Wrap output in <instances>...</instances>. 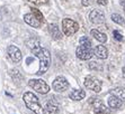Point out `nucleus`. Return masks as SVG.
I'll return each mask as SVG.
<instances>
[{
    "instance_id": "f257e3e1",
    "label": "nucleus",
    "mask_w": 125,
    "mask_h": 114,
    "mask_svg": "<svg viewBox=\"0 0 125 114\" xmlns=\"http://www.w3.org/2000/svg\"><path fill=\"white\" fill-rule=\"evenodd\" d=\"M23 100L27 107H28L31 111L34 112L35 114H45L44 108L41 106V104L38 102L37 96H36L34 93H32V92H26L23 96Z\"/></svg>"
},
{
    "instance_id": "f03ea898",
    "label": "nucleus",
    "mask_w": 125,
    "mask_h": 114,
    "mask_svg": "<svg viewBox=\"0 0 125 114\" xmlns=\"http://www.w3.org/2000/svg\"><path fill=\"white\" fill-rule=\"evenodd\" d=\"M35 56L40 59V68H38L36 74L43 75L45 72H47V69H49L50 66H51V62H52V59H51V53H50L46 48H43V47H42L41 50L38 51Z\"/></svg>"
},
{
    "instance_id": "7ed1b4c3",
    "label": "nucleus",
    "mask_w": 125,
    "mask_h": 114,
    "mask_svg": "<svg viewBox=\"0 0 125 114\" xmlns=\"http://www.w3.org/2000/svg\"><path fill=\"white\" fill-rule=\"evenodd\" d=\"M62 29H63V33L65 34V36L70 37L79 30V25L74 20L65 18V19L62 20Z\"/></svg>"
},
{
    "instance_id": "20e7f679",
    "label": "nucleus",
    "mask_w": 125,
    "mask_h": 114,
    "mask_svg": "<svg viewBox=\"0 0 125 114\" xmlns=\"http://www.w3.org/2000/svg\"><path fill=\"white\" fill-rule=\"evenodd\" d=\"M28 85L40 94H47L50 92V86L43 80H29Z\"/></svg>"
},
{
    "instance_id": "39448f33",
    "label": "nucleus",
    "mask_w": 125,
    "mask_h": 114,
    "mask_svg": "<svg viewBox=\"0 0 125 114\" xmlns=\"http://www.w3.org/2000/svg\"><path fill=\"white\" fill-rule=\"evenodd\" d=\"M84 86H86L88 90L96 92V93L102 91V82H100L97 77L93 76V75H88V76L84 78Z\"/></svg>"
},
{
    "instance_id": "423d86ee",
    "label": "nucleus",
    "mask_w": 125,
    "mask_h": 114,
    "mask_svg": "<svg viewBox=\"0 0 125 114\" xmlns=\"http://www.w3.org/2000/svg\"><path fill=\"white\" fill-rule=\"evenodd\" d=\"M89 103L93 105L94 114H109V110L97 97H90L89 98Z\"/></svg>"
},
{
    "instance_id": "0eeeda50",
    "label": "nucleus",
    "mask_w": 125,
    "mask_h": 114,
    "mask_svg": "<svg viewBox=\"0 0 125 114\" xmlns=\"http://www.w3.org/2000/svg\"><path fill=\"white\" fill-rule=\"evenodd\" d=\"M69 82H68L63 76L56 77L54 82L52 83V87L55 92H64L69 89Z\"/></svg>"
},
{
    "instance_id": "6e6552de",
    "label": "nucleus",
    "mask_w": 125,
    "mask_h": 114,
    "mask_svg": "<svg viewBox=\"0 0 125 114\" xmlns=\"http://www.w3.org/2000/svg\"><path fill=\"white\" fill-rule=\"evenodd\" d=\"M76 55L79 59L81 60H88L93 57V48H88L86 46H78L76 50Z\"/></svg>"
},
{
    "instance_id": "1a4fd4ad",
    "label": "nucleus",
    "mask_w": 125,
    "mask_h": 114,
    "mask_svg": "<svg viewBox=\"0 0 125 114\" xmlns=\"http://www.w3.org/2000/svg\"><path fill=\"white\" fill-rule=\"evenodd\" d=\"M7 53H8L9 58H10L12 62H15V63H18V62L21 60V57H23L21 56V49L18 48V47H16V46H14V45L8 46Z\"/></svg>"
},
{
    "instance_id": "9d476101",
    "label": "nucleus",
    "mask_w": 125,
    "mask_h": 114,
    "mask_svg": "<svg viewBox=\"0 0 125 114\" xmlns=\"http://www.w3.org/2000/svg\"><path fill=\"white\" fill-rule=\"evenodd\" d=\"M89 19H90V21L93 24L99 25V24H103L105 21V15L98 9H94L93 11L89 14Z\"/></svg>"
},
{
    "instance_id": "9b49d317",
    "label": "nucleus",
    "mask_w": 125,
    "mask_h": 114,
    "mask_svg": "<svg viewBox=\"0 0 125 114\" xmlns=\"http://www.w3.org/2000/svg\"><path fill=\"white\" fill-rule=\"evenodd\" d=\"M24 20H25V23H26L27 25L32 26V27H34V28H41L42 25H43V23H41V21H40V20L32 14V12L25 15V16H24Z\"/></svg>"
},
{
    "instance_id": "f8f14e48",
    "label": "nucleus",
    "mask_w": 125,
    "mask_h": 114,
    "mask_svg": "<svg viewBox=\"0 0 125 114\" xmlns=\"http://www.w3.org/2000/svg\"><path fill=\"white\" fill-rule=\"evenodd\" d=\"M26 46L28 47L31 50H32V53L34 55H36L38 53V51L41 50V46H40V41H38L37 39H35V38H31V39L26 40Z\"/></svg>"
},
{
    "instance_id": "ddd939ff",
    "label": "nucleus",
    "mask_w": 125,
    "mask_h": 114,
    "mask_svg": "<svg viewBox=\"0 0 125 114\" xmlns=\"http://www.w3.org/2000/svg\"><path fill=\"white\" fill-rule=\"evenodd\" d=\"M94 54L96 55L98 58H100V59H106L108 57V50L105 46L98 45L95 47V49H94Z\"/></svg>"
},
{
    "instance_id": "4468645a",
    "label": "nucleus",
    "mask_w": 125,
    "mask_h": 114,
    "mask_svg": "<svg viewBox=\"0 0 125 114\" xmlns=\"http://www.w3.org/2000/svg\"><path fill=\"white\" fill-rule=\"evenodd\" d=\"M49 32L54 39H61L62 38V34H61V32H60V29H59V27H58L56 24H50L49 25Z\"/></svg>"
},
{
    "instance_id": "2eb2a0df",
    "label": "nucleus",
    "mask_w": 125,
    "mask_h": 114,
    "mask_svg": "<svg viewBox=\"0 0 125 114\" xmlns=\"http://www.w3.org/2000/svg\"><path fill=\"white\" fill-rule=\"evenodd\" d=\"M122 104L123 102L117 96H115L113 94L109 95V97H108V105H109L111 108H119L122 106Z\"/></svg>"
},
{
    "instance_id": "dca6fc26",
    "label": "nucleus",
    "mask_w": 125,
    "mask_h": 114,
    "mask_svg": "<svg viewBox=\"0 0 125 114\" xmlns=\"http://www.w3.org/2000/svg\"><path fill=\"white\" fill-rule=\"evenodd\" d=\"M90 34H91V36H93L95 39L98 40L99 43L104 44V43H106V41H107V36H106L105 34H103V33L98 32L97 29H91Z\"/></svg>"
},
{
    "instance_id": "f3484780",
    "label": "nucleus",
    "mask_w": 125,
    "mask_h": 114,
    "mask_svg": "<svg viewBox=\"0 0 125 114\" xmlns=\"http://www.w3.org/2000/svg\"><path fill=\"white\" fill-rule=\"evenodd\" d=\"M84 96H86V93L82 90H77V91L70 93V95H69V97L72 101H81L84 98Z\"/></svg>"
},
{
    "instance_id": "a211bd4d",
    "label": "nucleus",
    "mask_w": 125,
    "mask_h": 114,
    "mask_svg": "<svg viewBox=\"0 0 125 114\" xmlns=\"http://www.w3.org/2000/svg\"><path fill=\"white\" fill-rule=\"evenodd\" d=\"M112 94L117 96L122 102H125V89L124 87H116L112 91Z\"/></svg>"
},
{
    "instance_id": "6ab92c4d",
    "label": "nucleus",
    "mask_w": 125,
    "mask_h": 114,
    "mask_svg": "<svg viewBox=\"0 0 125 114\" xmlns=\"http://www.w3.org/2000/svg\"><path fill=\"white\" fill-rule=\"evenodd\" d=\"M45 108H46V111L49 114H58V112H59V107L55 105V104H53L52 102L46 103Z\"/></svg>"
},
{
    "instance_id": "aec40b11",
    "label": "nucleus",
    "mask_w": 125,
    "mask_h": 114,
    "mask_svg": "<svg viewBox=\"0 0 125 114\" xmlns=\"http://www.w3.org/2000/svg\"><path fill=\"white\" fill-rule=\"evenodd\" d=\"M10 76L12 77V80L16 83H18L19 81L23 80V76L21 75V73H19L18 69H11V71H10Z\"/></svg>"
},
{
    "instance_id": "412c9836",
    "label": "nucleus",
    "mask_w": 125,
    "mask_h": 114,
    "mask_svg": "<svg viewBox=\"0 0 125 114\" xmlns=\"http://www.w3.org/2000/svg\"><path fill=\"white\" fill-rule=\"evenodd\" d=\"M112 20H113L115 24H118V25H121V26L125 25V21H124V19H123V17L118 14H113L112 15Z\"/></svg>"
},
{
    "instance_id": "4be33fe9",
    "label": "nucleus",
    "mask_w": 125,
    "mask_h": 114,
    "mask_svg": "<svg viewBox=\"0 0 125 114\" xmlns=\"http://www.w3.org/2000/svg\"><path fill=\"white\" fill-rule=\"evenodd\" d=\"M88 67H89L90 69H93V71H97V72L103 71L102 64L97 63V62H90V63H89V65H88Z\"/></svg>"
},
{
    "instance_id": "5701e85b",
    "label": "nucleus",
    "mask_w": 125,
    "mask_h": 114,
    "mask_svg": "<svg viewBox=\"0 0 125 114\" xmlns=\"http://www.w3.org/2000/svg\"><path fill=\"white\" fill-rule=\"evenodd\" d=\"M31 10H32V14L34 15L35 17L37 18L41 23H44V16L42 15V12L38 10V9H36V8H31Z\"/></svg>"
},
{
    "instance_id": "b1692460",
    "label": "nucleus",
    "mask_w": 125,
    "mask_h": 114,
    "mask_svg": "<svg viewBox=\"0 0 125 114\" xmlns=\"http://www.w3.org/2000/svg\"><path fill=\"white\" fill-rule=\"evenodd\" d=\"M79 41H80V45L86 46V47H88V48H93L90 39H89L88 37H86V36H83V37L80 38V40H79Z\"/></svg>"
},
{
    "instance_id": "393cba45",
    "label": "nucleus",
    "mask_w": 125,
    "mask_h": 114,
    "mask_svg": "<svg viewBox=\"0 0 125 114\" xmlns=\"http://www.w3.org/2000/svg\"><path fill=\"white\" fill-rule=\"evenodd\" d=\"M113 35H114V38H115L116 40H118V41H122V40H123V36H122V34H121V33H118L117 30H114Z\"/></svg>"
},
{
    "instance_id": "a878e982",
    "label": "nucleus",
    "mask_w": 125,
    "mask_h": 114,
    "mask_svg": "<svg viewBox=\"0 0 125 114\" xmlns=\"http://www.w3.org/2000/svg\"><path fill=\"white\" fill-rule=\"evenodd\" d=\"M33 3H36V5H44V3H47L49 0H28Z\"/></svg>"
},
{
    "instance_id": "bb28decb",
    "label": "nucleus",
    "mask_w": 125,
    "mask_h": 114,
    "mask_svg": "<svg viewBox=\"0 0 125 114\" xmlns=\"http://www.w3.org/2000/svg\"><path fill=\"white\" fill-rule=\"evenodd\" d=\"M93 2H94V0H82V1H81L82 6H84V7L90 6V5H91Z\"/></svg>"
},
{
    "instance_id": "cd10ccee",
    "label": "nucleus",
    "mask_w": 125,
    "mask_h": 114,
    "mask_svg": "<svg viewBox=\"0 0 125 114\" xmlns=\"http://www.w3.org/2000/svg\"><path fill=\"white\" fill-rule=\"evenodd\" d=\"M97 3L102 5V6H106L107 5V0H97Z\"/></svg>"
},
{
    "instance_id": "c85d7f7f",
    "label": "nucleus",
    "mask_w": 125,
    "mask_h": 114,
    "mask_svg": "<svg viewBox=\"0 0 125 114\" xmlns=\"http://www.w3.org/2000/svg\"><path fill=\"white\" fill-rule=\"evenodd\" d=\"M32 62H33V58H27V60H26V63H27V64L32 63Z\"/></svg>"
},
{
    "instance_id": "c756f323",
    "label": "nucleus",
    "mask_w": 125,
    "mask_h": 114,
    "mask_svg": "<svg viewBox=\"0 0 125 114\" xmlns=\"http://www.w3.org/2000/svg\"><path fill=\"white\" fill-rule=\"evenodd\" d=\"M123 77H124V80H125V67L123 68Z\"/></svg>"
},
{
    "instance_id": "7c9ffc66",
    "label": "nucleus",
    "mask_w": 125,
    "mask_h": 114,
    "mask_svg": "<svg viewBox=\"0 0 125 114\" xmlns=\"http://www.w3.org/2000/svg\"><path fill=\"white\" fill-rule=\"evenodd\" d=\"M124 12H125V5H124Z\"/></svg>"
}]
</instances>
